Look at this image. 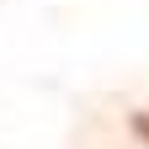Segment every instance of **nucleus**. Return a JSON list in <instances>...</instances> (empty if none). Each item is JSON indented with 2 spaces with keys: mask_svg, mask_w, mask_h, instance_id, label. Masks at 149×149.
<instances>
[{
  "mask_svg": "<svg viewBox=\"0 0 149 149\" xmlns=\"http://www.w3.org/2000/svg\"><path fill=\"white\" fill-rule=\"evenodd\" d=\"M133 133H139V139H149V117H144V112L133 117Z\"/></svg>",
  "mask_w": 149,
  "mask_h": 149,
  "instance_id": "1",
  "label": "nucleus"
}]
</instances>
